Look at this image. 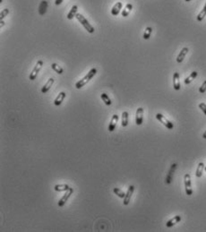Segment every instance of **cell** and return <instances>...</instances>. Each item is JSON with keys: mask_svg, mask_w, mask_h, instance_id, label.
<instances>
[{"mask_svg": "<svg viewBox=\"0 0 206 232\" xmlns=\"http://www.w3.org/2000/svg\"><path fill=\"white\" fill-rule=\"evenodd\" d=\"M184 182H185V188H186V195H192L193 189H192V185H191V177L189 174H186L184 176Z\"/></svg>", "mask_w": 206, "mask_h": 232, "instance_id": "cell-4", "label": "cell"}, {"mask_svg": "<svg viewBox=\"0 0 206 232\" xmlns=\"http://www.w3.org/2000/svg\"><path fill=\"white\" fill-rule=\"evenodd\" d=\"M96 73H97V69L96 68H92L89 72H88L87 75L83 79H81L80 81H78L75 83V88L78 89V90L81 89L82 87H83L88 82H89L90 80H92L94 77V75H96Z\"/></svg>", "mask_w": 206, "mask_h": 232, "instance_id": "cell-1", "label": "cell"}, {"mask_svg": "<svg viewBox=\"0 0 206 232\" xmlns=\"http://www.w3.org/2000/svg\"><path fill=\"white\" fill-rule=\"evenodd\" d=\"M77 10H78V6H73V7L71 8L70 12L68 13L67 14V19L68 20H72L73 17L76 16V13H77Z\"/></svg>", "mask_w": 206, "mask_h": 232, "instance_id": "cell-19", "label": "cell"}, {"mask_svg": "<svg viewBox=\"0 0 206 232\" xmlns=\"http://www.w3.org/2000/svg\"><path fill=\"white\" fill-rule=\"evenodd\" d=\"M204 169H205V171H206V167H205V168H204Z\"/></svg>", "mask_w": 206, "mask_h": 232, "instance_id": "cell-37", "label": "cell"}, {"mask_svg": "<svg viewBox=\"0 0 206 232\" xmlns=\"http://www.w3.org/2000/svg\"><path fill=\"white\" fill-rule=\"evenodd\" d=\"M185 1H186V2H190L191 0H185Z\"/></svg>", "mask_w": 206, "mask_h": 232, "instance_id": "cell-35", "label": "cell"}, {"mask_svg": "<svg viewBox=\"0 0 206 232\" xmlns=\"http://www.w3.org/2000/svg\"><path fill=\"white\" fill-rule=\"evenodd\" d=\"M197 75H198V74H197V72H196V71L192 72V73H191V75H190L188 77H186V78L185 79V83H186V84H189L190 83H192L193 80H195V79L196 78Z\"/></svg>", "mask_w": 206, "mask_h": 232, "instance_id": "cell-23", "label": "cell"}, {"mask_svg": "<svg viewBox=\"0 0 206 232\" xmlns=\"http://www.w3.org/2000/svg\"><path fill=\"white\" fill-rule=\"evenodd\" d=\"M132 9H133V6H132V4H127L125 6V8L123 9V11H122V16H123V17H127L129 16L130 12L132 11Z\"/></svg>", "mask_w": 206, "mask_h": 232, "instance_id": "cell-22", "label": "cell"}, {"mask_svg": "<svg viewBox=\"0 0 206 232\" xmlns=\"http://www.w3.org/2000/svg\"><path fill=\"white\" fill-rule=\"evenodd\" d=\"M143 121V109L142 107L138 108L136 110V117H135V123L137 126H141Z\"/></svg>", "mask_w": 206, "mask_h": 232, "instance_id": "cell-9", "label": "cell"}, {"mask_svg": "<svg viewBox=\"0 0 206 232\" xmlns=\"http://www.w3.org/2000/svg\"><path fill=\"white\" fill-rule=\"evenodd\" d=\"M48 1H46V0H43V1L40 2V6H39V13L40 14V16H44V14L46 13L47 12V9H48Z\"/></svg>", "mask_w": 206, "mask_h": 232, "instance_id": "cell-14", "label": "cell"}, {"mask_svg": "<svg viewBox=\"0 0 206 232\" xmlns=\"http://www.w3.org/2000/svg\"><path fill=\"white\" fill-rule=\"evenodd\" d=\"M66 96V92H59V93H58V95L56 96V98L55 99V100H54V104L56 106H60L62 104V102L64 101Z\"/></svg>", "mask_w": 206, "mask_h": 232, "instance_id": "cell-13", "label": "cell"}, {"mask_svg": "<svg viewBox=\"0 0 206 232\" xmlns=\"http://www.w3.org/2000/svg\"><path fill=\"white\" fill-rule=\"evenodd\" d=\"M122 7H123L122 2H116L113 6V7L111 8V14H112V16H119L120 11H121V9H122Z\"/></svg>", "mask_w": 206, "mask_h": 232, "instance_id": "cell-11", "label": "cell"}, {"mask_svg": "<svg viewBox=\"0 0 206 232\" xmlns=\"http://www.w3.org/2000/svg\"><path fill=\"white\" fill-rule=\"evenodd\" d=\"M128 112L127 111H124L122 112V122H121V126L123 127H126L128 125Z\"/></svg>", "mask_w": 206, "mask_h": 232, "instance_id": "cell-20", "label": "cell"}, {"mask_svg": "<svg viewBox=\"0 0 206 232\" xmlns=\"http://www.w3.org/2000/svg\"><path fill=\"white\" fill-rule=\"evenodd\" d=\"M202 138H203V139H206V131L203 133V135H202Z\"/></svg>", "mask_w": 206, "mask_h": 232, "instance_id": "cell-34", "label": "cell"}, {"mask_svg": "<svg viewBox=\"0 0 206 232\" xmlns=\"http://www.w3.org/2000/svg\"><path fill=\"white\" fill-rule=\"evenodd\" d=\"M199 108L203 111V113L205 114V116H206V104L205 103H203V102H202V103H200L199 104Z\"/></svg>", "mask_w": 206, "mask_h": 232, "instance_id": "cell-31", "label": "cell"}, {"mask_svg": "<svg viewBox=\"0 0 206 232\" xmlns=\"http://www.w3.org/2000/svg\"><path fill=\"white\" fill-rule=\"evenodd\" d=\"M63 1H64V0H56V1H55V4H56V6H58V5L62 4V3H63Z\"/></svg>", "mask_w": 206, "mask_h": 232, "instance_id": "cell-32", "label": "cell"}, {"mask_svg": "<svg viewBox=\"0 0 206 232\" xmlns=\"http://www.w3.org/2000/svg\"><path fill=\"white\" fill-rule=\"evenodd\" d=\"M173 88L176 91H179L181 86H180V81H179V74L178 72H176L173 75Z\"/></svg>", "mask_w": 206, "mask_h": 232, "instance_id": "cell-10", "label": "cell"}, {"mask_svg": "<svg viewBox=\"0 0 206 232\" xmlns=\"http://www.w3.org/2000/svg\"><path fill=\"white\" fill-rule=\"evenodd\" d=\"M188 51H189L188 48H186V47L183 48V49H181L180 53L178 54V57H176V62H178V63H182L183 60L185 59V57H186V54L188 53Z\"/></svg>", "mask_w": 206, "mask_h": 232, "instance_id": "cell-15", "label": "cell"}, {"mask_svg": "<svg viewBox=\"0 0 206 232\" xmlns=\"http://www.w3.org/2000/svg\"><path fill=\"white\" fill-rule=\"evenodd\" d=\"M113 192H114V194L116 195H117L119 197H120V198H123L124 199V197H125V195H126V194L121 190V189H119V188H117V187H115L114 189H113Z\"/></svg>", "mask_w": 206, "mask_h": 232, "instance_id": "cell-28", "label": "cell"}, {"mask_svg": "<svg viewBox=\"0 0 206 232\" xmlns=\"http://www.w3.org/2000/svg\"><path fill=\"white\" fill-rule=\"evenodd\" d=\"M176 163H173L169 170V173H168V175L166 177V184L169 185L171 182H172V179H173V176H174V173L176 171Z\"/></svg>", "mask_w": 206, "mask_h": 232, "instance_id": "cell-8", "label": "cell"}, {"mask_svg": "<svg viewBox=\"0 0 206 232\" xmlns=\"http://www.w3.org/2000/svg\"><path fill=\"white\" fill-rule=\"evenodd\" d=\"M156 118H157L160 123H162V124H163L168 129L171 130V129L174 128V125H173V123H171L169 120H168L162 114H160V113L156 114Z\"/></svg>", "mask_w": 206, "mask_h": 232, "instance_id": "cell-5", "label": "cell"}, {"mask_svg": "<svg viewBox=\"0 0 206 232\" xmlns=\"http://www.w3.org/2000/svg\"><path fill=\"white\" fill-rule=\"evenodd\" d=\"M180 221H181V216L176 215V216L173 217L172 219H170L169 221H168V222L166 223V227H167V228H171V227H173L174 225H176V223H178Z\"/></svg>", "mask_w": 206, "mask_h": 232, "instance_id": "cell-16", "label": "cell"}, {"mask_svg": "<svg viewBox=\"0 0 206 232\" xmlns=\"http://www.w3.org/2000/svg\"><path fill=\"white\" fill-rule=\"evenodd\" d=\"M205 16H206V3H205L203 8L202 9V11L199 13V14L197 16V18H196V19H197L198 22H202V21L204 19Z\"/></svg>", "mask_w": 206, "mask_h": 232, "instance_id": "cell-24", "label": "cell"}, {"mask_svg": "<svg viewBox=\"0 0 206 232\" xmlns=\"http://www.w3.org/2000/svg\"><path fill=\"white\" fill-rule=\"evenodd\" d=\"M75 17L77 18V20L81 23V24L84 27V29L85 30L89 32V33H93L94 32V28H93V26L87 21V19L83 16V14H81V13H77L76 16H75Z\"/></svg>", "mask_w": 206, "mask_h": 232, "instance_id": "cell-2", "label": "cell"}, {"mask_svg": "<svg viewBox=\"0 0 206 232\" xmlns=\"http://www.w3.org/2000/svg\"><path fill=\"white\" fill-rule=\"evenodd\" d=\"M9 13V9L5 8L4 10L1 11V13H0V21H2L5 17H6V16H8Z\"/></svg>", "mask_w": 206, "mask_h": 232, "instance_id": "cell-29", "label": "cell"}, {"mask_svg": "<svg viewBox=\"0 0 206 232\" xmlns=\"http://www.w3.org/2000/svg\"><path fill=\"white\" fill-rule=\"evenodd\" d=\"M69 188L70 186L66 184H59V185H56L54 189L56 192H66L69 189Z\"/></svg>", "mask_w": 206, "mask_h": 232, "instance_id": "cell-18", "label": "cell"}, {"mask_svg": "<svg viewBox=\"0 0 206 232\" xmlns=\"http://www.w3.org/2000/svg\"><path fill=\"white\" fill-rule=\"evenodd\" d=\"M0 22H1V23H0V28H3V26L5 25V22H4L3 20H2V21H0Z\"/></svg>", "mask_w": 206, "mask_h": 232, "instance_id": "cell-33", "label": "cell"}, {"mask_svg": "<svg viewBox=\"0 0 206 232\" xmlns=\"http://www.w3.org/2000/svg\"><path fill=\"white\" fill-rule=\"evenodd\" d=\"M152 27H147L144 31V33H143V39H149L151 35H152Z\"/></svg>", "mask_w": 206, "mask_h": 232, "instance_id": "cell-26", "label": "cell"}, {"mask_svg": "<svg viewBox=\"0 0 206 232\" xmlns=\"http://www.w3.org/2000/svg\"><path fill=\"white\" fill-rule=\"evenodd\" d=\"M119 121V116L116 114L113 115V117L110 120V123L109 125V132H113L114 130L116 129V123Z\"/></svg>", "mask_w": 206, "mask_h": 232, "instance_id": "cell-12", "label": "cell"}, {"mask_svg": "<svg viewBox=\"0 0 206 232\" xmlns=\"http://www.w3.org/2000/svg\"><path fill=\"white\" fill-rule=\"evenodd\" d=\"M73 189L72 187H70L69 189L66 192V194L64 195V196L59 200V202H57V205L59 206V207H63L66 204V202L68 201V199L70 198V196L73 195Z\"/></svg>", "mask_w": 206, "mask_h": 232, "instance_id": "cell-6", "label": "cell"}, {"mask_svg": "<svg viewBox=\"0 0 206 232\" xmlns=\"http://www.w3.org/2000/svg\"><path fill=\"white\" fill-rule=\"evenodd\" d=\"M3 2V0H0V3H2Z\"/></svg>", "mask_w": 206, "mask_h": 232, "instance_id": "cell-36", "label": "cell"}, {"mask_svg": "<svg viewBox=\"0 0 206 232\" xmlns=\"http://www.w3.org/2000/svg\"><path fill=\"white\" fill-rule=\"evenodd\" d=\"M43 65H44V63H43L42 60H39V61L36 63L35 66L33 67V69H32V73L30 74V76H29V78H30L31 81H33V80H35V79L37 78V75H38V74L40 73V71L41 70Z\"/></svg>", "mask_w": 206, "mask_h": 232, "instance_id": "cell-3", "label": "cell"}, {"mask_svg": "<svg viewBox=\"0 0 206 232\" xmlns=\"http://www.w3.org/2000/svg\"><path fill=\"white\" fill-rule=\"evenodd\" d=\"M51 67H52V69L56 72V73H57L58 75H62V74L64 73V69H63L60 66H58L57 64H56V63H53V64L51 65Z\"/></svg>", "mask_w": 206, "mask_h": 232, "instance_id": "cell-25", "label": "cell"}, {"mask_svg": "<svg viewBox=\"0 0 206 232\" xmlns=\"http://www.w3.org/2000/svg\"><path fill=\"white\" fill-rule=\"evenodd\" d=\"M100 98H101V99L103 101H104V103L106 105H108V106L111 105V100H110V99H109V95L107 93H102L100 95Z\"/></svg>", "mask_w": 206, "mask_h": 232, "instance_id": "cell-27", "label": "cell"}, {"mask_svg": "<svg viewBox=\"0 0 206 232\" xmlns=\"http://www.w3.org/2000/svg\"><path fill=\"white\" fill-rule=\"evenodd\" d=\"M206 92V81L203 82V83L201 85V87L199 88V92L200 93H204Z\"/></svg>", "mask_w": 206, "mask_h": 232, "instance_id": "cell-30", "label": "cell"}, {"mask_svg": "<svg viewBox=\"0 0 206 232\" xmlns=\"http://www.w3.org/2000/svg\"><path fill=\"white\" fill-rule=\"evenodd\" d=\"M204 164L202 162H200L197 166V169H196V172H195V176L196 178H201L202 176V173H203V169H204Z\"/></svg>", "mask_w": 206, "mask_h": 232, "instance_id": "cell-21", "label": "cell"}, {"mask_svg": "<svg viewBox=\"0 0 206 232\" xmlns=\"http://www.w3.org/2000/svg\"><path fill=\"white\" fill-rule=\"evenodd\" d=\"M53 83H54V79H53V78H49V81L46 83V84L42 87V89H41V92H42V93H44V94L47 93V92H48L50 90V88L52 87Z\"/></svg>", "mask_w": 206, "mask_h": 232, "instance_id": "cell-17", "label": "cell"}, {"mask_svg": "<svg viewBox=\"0 0 206 232\" xmlns=\"http://www.w3.org/2000/svg\"><path fill=\"white\" fill-rule=\"evenodd\" d=\"M134 191H135V186H134V185H130V186L128 187L127 192L126 193L125 197H124V201H123L124 205H128V204H129L130 200H131V197H132V195L134 194Z\"/></svg>", "mask_w": 206, "mask_h": 232, "instance_id": "cell-7", "label": "cell"}]
</instances>
